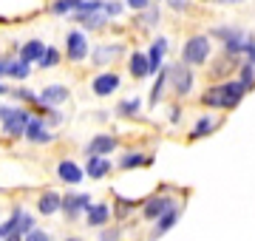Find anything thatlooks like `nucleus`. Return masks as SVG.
Masks as SVG:
<instances>
[{"mask_svg": "<svg viewBox=\"0 0 255 241\" xmlns=\"http://www.w3.org/2000/svg\"><path fill=\"white\" fill-rule=\"evenodd\" d=\"M119 11H122L119 3H105V14H119Z\"/></svg>", "mask_w": 255, "mask_h": 241, "instance_id": "obj_31", "label": "nucleus"}, {"mask_svg": "<svg viewBox=\"0 0 255 241\" xmlns=\"http://www.w3.org/2000/svg\"><path fill=\"white\" fill-rule=\"evenodd\" d=\"M167 3H170L173 9H184V0H167Z\"/></svg>", "mask_w": 255, "mask_h": 241, "instance_id": "obj_35", "label": "nucleus"}, {"mask_svg": "<svg viewBox=\"0 0 255 241\" xmlns=\"http://www.w3.org/2000/svg\"><path fill=\"white\" fill-rule=\"evenodd\" d=\"M85 54H88L85 37H82L80 31H71V34H68V57H71L74 63H80V60H85Z\"/></svg>", "mask_w": 255, "mask_h": 241, "instance_id": "obj_6", "label": "nucleus"}, {"mask_svg": "<svg viewBox=\"0 0 255 241\" xmlns=\"http://www.w3.org/2000/svg\"><path fill=\"white\" fill-rule=\"evenodd\" d=\"M173 207V199H164V196H156V199H150L145 207V216L147 219H156V216H162L164 210H170Z\"/></svg>", "mask_w": 255, "mask_h": 241, "instance_id": "obj_11", "label": "nucleus"}, {"mask_svg": "<svg viewBox=\"0 0 255 241\" xmlns=\"http://www.w3.org/2000/svg\"><path fill=\"white\" fill-rule=\"evenodd\" d=\"M207 54H210V40L207 37H193V40H187V46H184L182 60L190 63V65H199V63L207 60Z\"/></svg>", "mask_w": 255, "mask_h": 241, "instance_id": "obj_3", "label": "nucleus"}, {"mask_svg": "<svg viewBox=\"0 0 255 241\" xmlns=\"http://www.w3.org/2000/svg\"><path fill=\"white\" fill-rule=\"evenodd\" d=\"M213 128H216V122H213V120L207 117V120H201L199 125H196V130H193V136H204V133H207V130H213Z\"/></svg>", "mask_w": 255, "mask_h": 241, "instance_id": "obj_25", "label": "nucleus"}, {"mask_svg": "<svg viewBox=\"0 0 255 241\" xmlns=\"http://www.w3.org/2000/svg\"><path fill=\"white\" fill-rule=\"evenodd\" d=\"M130 9H147V0H128Z\"/></svg>", "mask_w": 255, "mask_h": 241, "instance_id": "obj_33", "label": "nucleus"}, {"mask_svg": "<svg viewBox=\"0 0 255 241\" xmlns=\"http://www.w3.org/2000/svg\"><path fill=\"white\" fill-rule=\"evenodd\" d=\"M88 202H91V199H88L85 193H80V196H68V199H63V202H60V207H63L68 216H77L80 210H85V207H88Z\"/></svg>", "mask_w": 255, "mask_h": 241, "instance_id": "obj_9", "label": "nucleus"}, {"mask_svg": "<svg viewBox=\"0 0 255 241\" xmlns=\"http://www.w3.org/2000/svg\"><path fill=\"white\" fill-rule=\"evenodd\" d=\"M136 108H139V102H136V100H130V102H125V105H122V111H125V114H133Z\"/></svg>", "mask_w": 255, "mask_h": 241, "instance_id": "obj_32", "label": "nucleus"}, {"mask_svg": "<svg viewBox=\"0 0 255 241\" xmlns=\"http://www.w3.org/2000/svg\"><path fill=\"white\" fill-rule=\"evenodd\" d=\"M145 162H147V159L142 156V153H130V156H125L122 162H119V167H125V170H128V167H139V165H145Z\"/></svg>", "mask_w": 255, "mask_h": 241, "instance_id": "obj_24", "label": "nucleus"}, {"mask_svg": "<svg viewBox=\"0 0 255 241\" xmlns=\"http://www.w3.org/2000/svg\"><path fill=\"white\" fill-rule=\"evenodd\" d=\"M114 148H117V139L102 133V136H94V142L88 145V153H100L102 156V153H111Z\"/></svg>", "mask_w": 255, "mask_h": 241, "instance_id": "obj_15", "label": "nucleus"}, {"mask_svg": "<svg viewBox=\"0 0 255 241\" xmlns=\"http://www.w3.org/2000/svg\"><path fill=\"white\" fill-rule=\"evenodd\" d=\"M40 100L46 102V105H60V102L68 100V88H63V85H48Z\"/></svg>", "mask_w": 255, "mask_h": 241, "instance_id": "obj_13", "label": "nucleus"}, {"mask_svg": "<svg viewBox=\"0 0 255 241\" xmlns=\"http://www.w3.org/2000/svg\"><path fill=\"white\" fill-rule=\"evenodd\" d=\"M6 77H14V80H26L28 77V63H6Z\"/></svg>", "mask_w": 255, "mask_h": 241, "instance_id": "obj_22", "label": "nucleus"}, {"mask_svg": "<svg viewBox=\"0 0 255 241\" xmlns=\"http://www.w3.org/2000/svg\"><path fill=\"white\" fill-rule=\"evenodd\" d=\"M57 60H60V54H57L54 48H46V51H43V57H40V65H46V68H48V65H54Z\"/></svg>", "mask_w": 255, "mask_h": 241, "instance_id": "obj_26", "label": "nucleus"}, {"mask_svg": "<svg viewBox=\"0 0 255 241\" xmlns=\"http://www.w3.org/2000/svg\"><path fill=\"white\" fill-rule=\"evenodd\" d=\"M108 170H111L108 159H102L100 153H91V159H88V176L102 179V176H108Z\"/></svg>", "mask_w": 255, "mask_h": 241, "instance_id": "obj_10", "label": "nucleus"}, {"mask_svg": "<svg viewBox=\"0 0 255 241\" xmlns=\"http://www.w3.org/2000/svg\"><path fill=\"white\" fill-rule=\"evenodd\" d=\"M26 241H51V239H48L46 233H40V230H28L26 233Z\"/></svg>", "mask_w": 255, "mask_h": 241, "instance_id": "obj_28", "label": "nucleus"}, {"mask_svg": "<svg viewBox=\"0 0 255 241\" xmlns=\"http://www.w3.org/2000/svg\"><path fill=\"white\" fill-rule=\"evenodd\" d=\"M77 20L85 23L88 28H100L105 23V11L102 9H94V11H77Z\"/></svg>", "mask_w": 255, "mask_h": 241, "instance_id": "obj_17", "label": "nucleus"}, {"mask_svg": "<svg viewBox=\"0 0 255 241\" xmlns=\"http://www.w3.org/2000/svg\"><path fill=\"white\" fill-rule=\"evenodd\" d=\"M190 85H193V74H190V68H184V65H176L173 68V88L179 97H184V94L190 91Z\"/></svg>", "mask_w": 255, "mask_h": 241, "instance_id": "obj_7", "label": "nucleus"}, {"mask_svg": "<svg viewBox=\"0 0 255 241\" xmlns=\"http://www.w3.org/2000/svg\"><path fill=\"white\" fill-rule=\"evenodd\" d=\"M162 88H164V74L159 77V83H156V88H153V97H150L153 102H159V94H162Z\"/></svg>", "mask_w": 255, "mask_h": 241, "instance_id": "obj_29", "label": "nucleus"}, {"mask_svg": "<svg viewBox=\"0 0 255 241\" xmlns=\"http://www.w3.org/2000/svg\"><path fill=\"white\" fill-rule=\"evenodd\" d=\"M130 74H133V77H147V74H150L147 57H142V54H133V57H130Z\"/></svg>", "mask_w": 255, "mask_h": 241, "instance_id": "obj_20", "label": "nucleus"}, {"mask_svg": "<svg viewBox=\"0 0 255 241\" xmlns=\"http://www.w3.org/2000/svg\"><path fill=\"white\" fill-rule=\"evenodd\" d=\"M244 94H247L244 83H224L219 88H210L201 100L207 102V105H213V108H236Z\"/></svg>", "mask_w": 255, "mask_h": 241, "instance_id": "obj_1", "label": "nucleus"}, {"mask_svg": "<svg viewBox=\"0 0 255 241\" xmlns=\"http://www.w3.org/2000/svg\"><path fill=\"white\" fill-rule=\"evenodd\" d=\"M68 241H77V239H68Z\"/></svg>", "mask_w": 255, "mask_h": 241, "instance_id": "obj_38", "label": "nucleus"}, {"mask_svg": "<svg viewBox=\"0 0 255 241\" xmlns=\"http://www.w3.org/2000/svg\"><path fill=\"white\" fill-rule=\"evenodd\" d=\"M0 120H3V128L11 136H23V128L28 122L26 111H14V108H0Z\"/></svg>", "mask_w": 255, "mask_h": 241, "instance_id": "obj_4", "label": "nucleus"}, {"mask_svg": "<svg viewBox=\"0 0 255 241\" xmlns=\"http://www.w3.org/2000/svg\"><path fill=\"white\" fill-rule=\"evenodd\" d=\"M28 230H34V219H31L23 207H14L11 219L0 227V239L3 241H23V236H26Z\"/></svg>", "mask_w": 255, "mask_h": 241, "instance_id": "obj_2", "label": "nucleus"}, {"mask_svg": "<svg viewBox=\"0 0 255 241\" xmlns=\"http://www.w3.org/2000/svg\"><path fill=\"white\" fill-rule=\"evenodd\" d=\"M253 77H255V65H244V77H241V83H244V88H250L253 85Z\"/></svg>", "mask_w": 255, "mask_h": 241, "instance_id": "obj_27", "label": "nucleus"}, {"mask_svg": "<svg viewBox=\"0 0 255 241\" xmlns=\"http://www.w3.org/2000/svg\"><path fill=\"white\" fill-rule=\"evenodd\" d=\"M60 202H63V199H60V193H54V190H51V193H46L43 196V199H40V213H57V210H60Z\"/></svg>", "mask_w": 255, "mask_h": 241, "instance_id": "obj_18", "label": "nucleus"}, {"mask_svg": "<svg viewBox=\"0 0 255 241\" xmlns=\"http://www.w3.org/2000/svg\"><path fill=\"white\" fill-rule=\"evenodd\" d=\"M119 88V77L117 74H100L97 80H94V91L100 94V97H108V94H114Z\"/></svg>", "mask_w": 255, "mask_h": 241, "instance_id": "obj_8", "label": "nucleus"}, {"mask_svg": "<svg viewBox=\"0 0 255 241\" xmlns=\"http://www.w3.org/2000/svg\"><path fill=\"white\" fill-rule=\"evenodd\" d=\"M176 219H179V210L176 207H170V210H164L162 216H159V227H156V236H162V233H167L170 227L176 224Z\"/></svg>", "mask_w": 255, "mask_h": 241, "instance_id": "obj_19", "label": "nucleus"}, {"mask_svg": "<svg viewBox=\"0 0 255 241\" xmlns=\"http://www.w3.org/2000/svg\"><path fill=\"white\" fill-rule=\"evenodd\" d=\"M167 51V40L159 37L153 43V48H150V57H147V65H150V74H156L159 71V65H162V54Z\"/></svg>", "mask_w": 255, "mask_h": 241, "instance_id": "obj_12", "label": "nucleus"}, {"mask_svg": "<svg viewBox=\"0 0 255 241\" xmlns=\"http://www.w3.org/2000/svg\"><path fill=\"white\" fill-rule=\"evenodd\" d=\"M0 94H6V88H3V85H0Z\"/></svg>", "mask_w": 255, "mask_h": 241, "instance_id": "obj_37", "label": "nucleus"}, {"mask_svg": "<svg viewBox=\"0 0 255 241\" xmlns=\"http://www.w3.org/2000/svg\"><path fill=\"white\" fill-rule=\"evenodd\" d=\"M23 133H26V139H28V142H37V145H43V142L51 139V133L46 130V125H43L40 120H31V117H28V122H26V128H23Z\"/></svg>", "mask_w": 255, "mask_h": 241, "instance_id": "obj_5", "label": "nucleus"}, {"mask_svg": "<svg viewBox=\"0 0 255 241\" xmlns=\"http://www.w3.org/2000/svg\"><path fill=\"white\" fill-rule=\"evenodd\" d=\"M0 74H6V63H0Z\"/></svg>", "mask_w": 255, "mask_h": 241, "instance_id": "obj_36", "label": "nucleus"}, {"mask_svg": "<svg viewBox=\"0 0 255 241\" xmlns=\"http://www.w3.org/2000/svg\"><path fill=\"white\" fill-rule=\"evenodd\" d=\"M88 219H91V224H105L108 222V207L105 204H88Z\"/></svg>", "mask_w": 255, "mask_h": 241, "instance_id": "obj_21", "label": "nucleus"}, {"mask_svg": "<svg viewBox=\"0 0 255 241\" xmlns=\"http://www.w3.org/2000/svg\"><path fill=\"white\" fill-rule=\"evenodd\" d=\"M77 6H80V0H57L54 6H51V11H54V14H65V11L77 9Z\"/></svg>", "mask_w": 255, "mask_h": 241, "instance_id": "obj_23", "label": "nucleus"}, {"mask_svg": "<svg viewBox=\"0 0 255 241\" xmlns=\"http://www.w3.org/2000/svg\"><path fill=\"white\" fill-rule=\"evenodd\" d=\"M244 51H247V54H250V60H253V65H255V43H250V40H247Z\"/></svg>", "mask_w": 255, "mask_h": 241, "instance_id": "obj_34", "label": "nucleus"}, {"mask_svg": "<svg viewBox=\"0 0 255 241\" xmlns=\"http://www.w3.org/2000/svg\"><path fill=\"white\" fill-rule=\"evenodd\" d=\"M117 51H122V48H105L102 54H97V60H100V63H105V60H108V57H114Z\"/></svg>", "mask_w": 255, "mask_h": 241, "instance_id": "obj_30", "label": "nucleus"}, {"mask_svg": "<svg viewBox=\"0 0 255 241\" xmlns=\"http://www.w3.org/2000/svg\"><path fill=\"white\" fill-rule=\"evenodd\" d=\"M60 179L68 185H77V182H82V167L74 162H60Z\"/></svg>", "mask_w": 255, "mask_h": 241, "instance_id": "obj_14", "label": "nucleus"}, {"mask_svg": "<svg viewBox=\"0 0 255 241\" xmlns=\"http://www.w3.org/2000/svg\"><path fill=\"white\" fill-rule=\"evenodd\" d=\"M43 51H46V46H43L40 40H31V43H26V46H23L20 60H23V63H34V60H40V57H43Z\"/></svg>", "mask_w": 255, "mask_h": 241, "instance_id": "obj_16", "label": "nucleus"}]
</instances>
